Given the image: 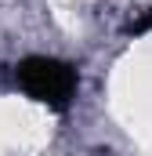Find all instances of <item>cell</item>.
Returning <instances> with one entry per match:
<instances>
[{"mask_svg":"<svg viewBox=\"0 0 152 156\" xmlns=\"http://www.w3.org/2000/svg\"><path fill=\"white\" fill-rule=\"evenodd\" d=\"M15 80L18 87L54 113H65L76 98V87H80V76H76V66L62 62V58H51V55H29L15 66Z\"/></svg>","mask_w":152,"mask_h":156,"instance_id":"1","label":"cell"},{"mask_svg":"<svg viewBox=\"0 0 152 156\" xmlns=\"http://www.w3.org/2000/svg\"><path fill=\"white\" fill-rule=\"evenodd\" d=\"M149 29H152V7L138 18V22H130V33H134V37H138V33H149Z\"/></svg>","mask_w":152,"mask_h":156,"instance_id":"2","label":"cell"}]
</instances>
